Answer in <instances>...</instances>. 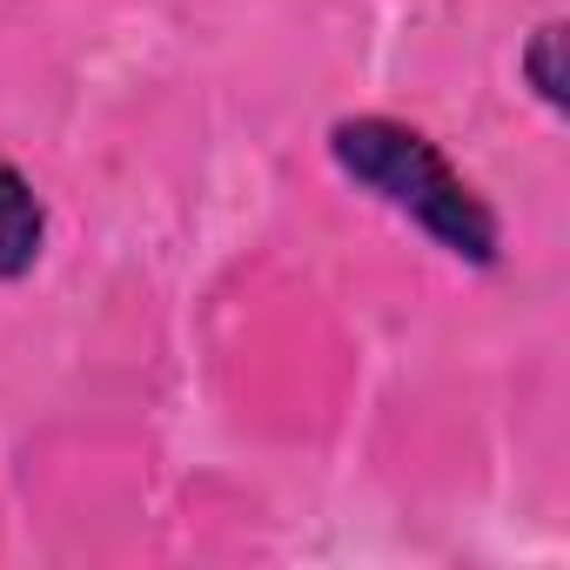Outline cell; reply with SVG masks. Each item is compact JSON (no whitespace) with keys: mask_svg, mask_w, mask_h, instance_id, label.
<instances>
[{"mask_svg":"<svg viewBox=\"0 0 570 570\" xmlns=\"http://www.w3.org/2000/svg\"><path fill=\"white\" fill-rule=\"evenodd\" d=\"M48 248V208L35 195V181L0 161V282H21Z\"/></svg>","mask_w":570,"mask_h":570,"instance_id":"7a4b0ae2","label":"cell"},{"mask_svg":"<svg viewBox=\"0 0 570 570\" xmlns=\"http://www.w3.org/2000/svg\"><path fill=\"white\" fill-rule=\"evenodd\" d=\"M330 155L336 168L370 188L376 202H390L396 215H410L436 248H450L470 268H490L503 248V228L490 215V202L443 161V148L390 115H356L330 128Z\"/></svg>","mask_w":570,"mask_h":570,"instance_id":"6da1fadb","label":"cell"},{"mask_svg":"<svg viewBox=\"0 0 570 570\" xmlns=\"http://www.w3.org/2000/svg\"><path fill=\"white\" fill-rule=\"evenodd\" d=\"M557 48H563V28H537V41H530V55H523V75H530V88H537L550 108H563V68H557Z\"/></svg>","mask_w":570,"mask_h":570,"instance_id":"3957f363","label":"cell"}]
</instances>
